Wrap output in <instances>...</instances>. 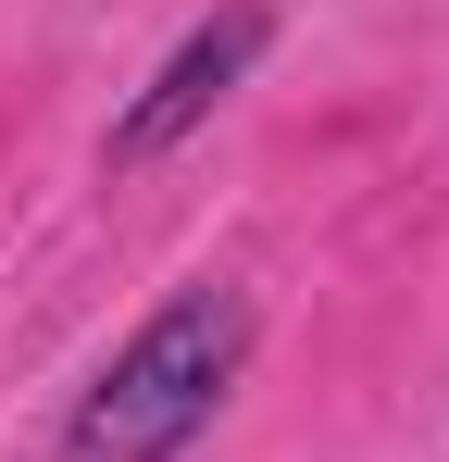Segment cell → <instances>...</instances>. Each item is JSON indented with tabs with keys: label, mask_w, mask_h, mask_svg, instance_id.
I'll list each match as a JSON object with an SVG mask.
<instances>
[{
	"label": "cell",
	"mask_w": 449,
	"mask_h": 462,
	"mask_svg": "<svg viewBox=\"0 0 449 462\" xmlns=\"http://www.w3.org/2000/svg\"><path fill=\"white\" fill-rule=\"evenodd\" d=\"M237 363H250V300H237V288L162 300L138 337L100 363V387L75 400V462H188L213 438Z\"/></svg>",
	"instance_id": "cell-1"
},
{
	"label": "cell",
	"mask_w": 449,
	"mask_h": 462,
	"mask_svg": "<svg viewBox=\"0 0 449 462\" xmlns=\"http://www.w3.org/2000/svg\"><path fill=\"white\" fill-rule=\"evenodd\" d=\"M262 38H275V0H224L213 25H188V38H175V63H162V76H150L138 100L113 113L100 162H113V175H138V162H162L188 125H213V113H224V88L262 63Z\"/></svg>",
	"instance_id": "cell-2"
}]
</instances>
